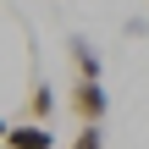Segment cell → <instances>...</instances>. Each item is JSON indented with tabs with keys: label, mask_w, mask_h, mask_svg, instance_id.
I'll return each mask as SVG.
<instances>
[{
	"label": "cell",
	"mask_w": 149,
	"mask_h": 149,
	"mask_svg": "<svg viewBox=\"0 0 149 149\" xmlns=\"http://www.w3.org/2000/svg\"><path fill=\"white\" fill-rule=\"evenodd\" d=\"M6 149H55V133L50 127H33V122H17V127H6Z\"/></svg>",
	"instance_id": "3"
},
{
	"label": "cell",
	"mask_w": 149,
	"mask_h": 149,
	"mask_svg": "<svg viewBox=\"0 0 149 149\" xmlns=\"http://www.w3.org/2000/svg\"><path fill=\"white\" fill-rule=\"evenodd\" d=\"M66 55H72V66H77V83H100V50H94L83 33L66 39Z\"/></svg>",
	"instance_id": "2"
},
{
	"label": "cell",
	"mask_w": 149,
	"mask_h": 149,
	"mask_svg": "<svg viewBox=\"0 0 149 149\" xmlns=\"http://www.w3.org/2000/svg\"><path fill=\"white\" fill-rule=\"evenodd\" d=\"M50 116H55V88H50V83H33V94H28V122H33V127H50Z\"/></svg>",
	"instance_id": "4"
},
{
	"label": "cell",
	"mask_w": 149,
	"mask_h": 149,
	"mask_svg": "<svg viewBox=\"0 0 149 149\" xmlns=\"http://www.w3.org/2000/svg\"><path fill=\"white\" fill-rule=\"evenodd\" d=\"M66 149H105V133H100V127H77V138Z\"/></svg>",
	"instance_id": "5"
},
{
	"label": "cell",
	"mask_w": 149,
	"mask_h": 149,
	"mask_svg": "<svg viewBox=\"0 0 149 149\" xmlns=\"http://www.w3.org/2000/svg\"><path fill=\"white\" fill-rule=\"evenodd\" d=\"M66 105H72V116H77L83 127H100L105 111H111V94H105V83H77V88L66 94Z\"/></svg>",
	"instance_id": "1"
},
{
	"label": "cell",
	"mask_w": 149,
	"mask_h": 149,
	"mask_svg": "<svg viewBox=\"0 0 149 149\" xmlns=\"http://www.w3.org/2000/svg\"><path fill=\"white\" fill-rule=\"evenodd\" d=\"M0 138H6V116H0Z\"/></svg>",
	"instance_id": "6"
}]
</instances>
